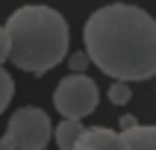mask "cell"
Segmentation results:
<instances>
[{"instance_id":"8992f818","label":"cell","mask_w":156,"mask_h":150,"mask_svg":"<svg viewBox=\"0 0 156 150\" xmlns=\"http://www.w3.org/2000/svg\"><path fill=\"white\" fill-rule=\"evenodd\" d=\"M121 147V138L118 132L106 130V127H91V130H83L77 141V150H118Z\"/></svg>"},{"instance_id":"277c9868","label":"cell","mask_w":156,"mask_h":150,"mask_svg":"<svg viewBox=\"0 0 156 150\" xmlns=\"http://www.w3.org/2000/svg\"><path fill=\"white\" fill-rule=\"evenodd\" d=\"M97 100H100V91H97V82L83 71H71L68 77L62 79L56 91H53V103L65 118H77L83 121L86 115H91L97 109Z\"/></svg>"},{"instance_id":"9c48e42d","label":"cell","mask_w":156,"mask_h":150,"mask_svg":"<svg viewBox=\"0 0 156 150\" xmlns=\"http://www.w3.org/2000/svg\"><path fill=\"white\" fill-rule=\"evenodd\" d=\"M130 82H124V79H115L112 85H109V100H112L115 106H124V103H130Z\"/></svg>"},{"instance_id":"3957f363","label":"cell","mask_w":156,"mask_h":150,"mask_svg":"<svg viewBox=\"0 0 156 150\" xmlns=\"http://www.w3.org/2000/svg\"><path fill=\"white\" fill-rule=\"evenodd\" d=\"M50 138H53V124L47 118V112L35 109V106H24L12 115L0 147L3 150H41L47 147Z\"/></svg>"},{"instance_id":"7a4b0ae2","label":"cell","mask_w":156,"mask_h":150,"mask_svg":"<svg viewBox=\"0 0 156 150\" xmlns=\"http://www.w3.org/2000/svg\"><path fill=\"white\" fill-rule=\"evenodd\" d=\"M9 62L30 74H44L68 56V24L50 6H21L6 21Z\"/></svg>"},{"instance_id":"5b68a950","label":"cell","mask_w":156,"mask_h":150,"mask_svg":"<svg viewBox=\"0 0 156 150\" xmlns=\"http://www.w3.org/2000/svg\"><path fill=\"white\" fill-rule=\"evenodd\" d=\"M124 150H156V124H133L124 132H118Z\"/></svg>"},{"instance_id":"52a82bcc","label":"cell","mask_w":156,"mask_h":150,"mask_svg":"<svg viewBox=\"0 0 156 150\" xmlns=\"http://www.w3.org/2000/svg\"><path fill=\"white\" fill-rule=\"evenodd\" d=\"M83 124L77 121V118H65L62 124H53V141L59 144L62 150H77V141L80 135H83Z\"/></svg>"},{"instance_id":"30bf717a","label":"cell","mask_w":156,"mask_h":150,"mask_svg":"<svg viewBox=\"0 0 156 150\" xmlns=\"http://www.w3.org/2000/svg\"><path fill=\"white\" fill-rule=\"evenodd\" d=\"M65 59H68V56H65ZM88 53L83 50V53H74V56H71L68 59V65H71V71H86V65H88Z\"/></svg>"},{"instance_id":"6da1fadb","label":"cell","mask_w":156,"mask_h":150,"mask_svg":"<svg viewBox=\"0 0 156 150\" xmlns=\"http://www.w3.org/2000/svg\"><path fill=\"white\" fill-rule=\"evenodd\" d=\"M86 53L106 77L139 82L156 77V21L133 3L97 9L83 30Z\"/></svg>"},{"instance_id":"8fae6325","label":"cell","mask_w":156,"mask_h":150,"mask_svg":"<svg viewBox=\"0 0 156 150\" xmlns=\"http://www.w3.org/2000/svg\"><path fill=\"white\" fill-rule=\"evenodd\" d=\"M9 59V35H6V26H0V65Z\"/></svg>"},{"instance_id":"7c38bea8","label":"cell","mask_w":156,"mask_h":150,"mask_svg":"<svg viewBox=\"0 0 156 150\" xmlns=\"http://www.w3.org/2000/svg\"><path fill=\"white\" fill-rule=\"evenodd\" d=\"M133 124H136V118H130V115H124V118H121V127H124V130L133 127Z\"/></svg>"},{"instance_id":"ba28073f","label":"cell","mask_w":156,"mask_h":150,"mask_svg":"<svg viewBox=\"0 0 156 150\" xmlns=\"http://www.w3.org/2000/svg\"><path fill=\"white\" fill-rule=\"evenodd\" d=\"M12 94H15V79L9 77L6 71H3V65H0V115L12 103Z\"/></svg>"}]
</instances>
